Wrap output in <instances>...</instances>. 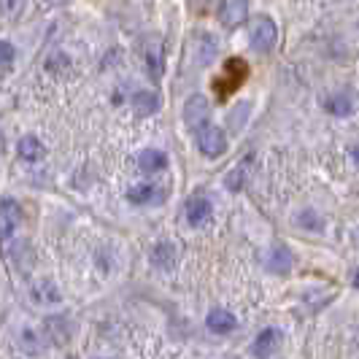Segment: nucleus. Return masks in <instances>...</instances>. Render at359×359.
I'll use <instances>...</instances> for the list:
<instances>
[{
	"label": "nucleus",
	"mask_w": 359,
	"mask_h": 359,
	"mask_svg": "<svg viewBox=\"0 0 359 359\" xmlns=\"http://www.w3.org/2000/svg\"><path fill=\"white\" fill-rule=\"evenodd\" d=\"M14 43L11 41H3L0 43V57H3V73H8L11 71V62H14Z\"/></svg>",
	"instance_id": "19"
},
{
	"label": "nucleus",
	"mask_w": 359,
	"mask_h": 359,
	"mask_svg": "<svg viewBox=\"0 0 359 359\" xmlns=\"http://www.w3.org/2000/svg\"><path fill=\"white\" fill-rule=\"evenodd\" d=\"M216 17H219V22H222L224 27L235 30V27H241V25L249 19V3H246V0H222Z\"/></svg>",
	"instance_id": "3"
},
{
	"label": "nucleus",
	"mask_w": 359,
	"mask_h": 359,
	"mask_svg": "<svg viewBox=\"0 0 359 359\" xmlns=\"http://www.w3.org/2000/svg\"><path fill=\"white\" fill-rule=\"evenodd\" d=\"M205 327L216 332V335H227V332H233L235 327H238V319H235V313L230 311H224V308H214L208 316H205Z\"/></svg>",
	"instance_id": "8"
},
{
	"label": "nucleus",
	"mask_w": 359,
	"mask_h": 359,
	"mask_svg": "<svg viewBox=\"0 0 359 359\" xmlns=\"http://www.w3.org/2000/svg\"><path fill=\"white\" fill-rule=\"evenodd\" d=\"M351 157H354V160H357V162H359V144H357V146H354V149H351Z\"/></svg>",
	"instance_id": "21"
},
{
	"label": "nucleus",
	"mask_w": 359,
	"mask_h": 359,
	"mask_svg": "<svg viewBox=\"0 0 359 359\" xmlns=\"http://www.w3.org/2000/svg\"><path fill=\"white\" fill-rule=\"evenodd\" d=\"M138 168L144 170V173H162L165 168H168V154L160 151V149H146L141 151V157H138Z\"/></svg>",
	"instance_id": "13"
},
{
	"label": "nucleus",
	"mask_w": 359,
	"mask_h": 359,
	"mask_svg": "<svg viewBox=\"0 0 359 359\" xmlns=\"http://www.w3.org/2000/svg\"><path fill=\"white\" fill-rule=\"evenodd\" d=\"M354 287L359 289V270H357V273H354Z\"/></svg>",
	"instance_id": "22"
},
{
	"label": "nucleus",
	"mask_w": 359,
	"mask_h": 359,
	"mask_svg": "<svg viewBox=\"0 0 359 359\" xmlns=\"http://www.w3.org/2000/svg\"><path fill=\"white\" fill-rule=\"evenodd\" d=\"M17 151L25 162H38L43 154H46V146L41 144L36 135H25V138H19Z\"/></svg>",
	"instance_id": "15"
},
{
	"label": "nucleus",
	"mask_w": 359,
	"mask_h": 359,
	"mask_svg": "<svg viewBox=\"0 0 359 359\" xmlns=\"http://www.w3.org/2000/svg\"><path fill=\"white\" fill-rule=\"evenodd\" d=\"M127 200L135 203V205H154L165 200V189H160L157 184L146 181V184H135L133 189H127Z\"/></svg>",
	"instance_id": "6"
},
{
	"label": "nucleus",
	"mask_w": 359,
	"mask_h": 359,
	"mask_svg": "<svg viewBox=\"0 0 359 359\" xmlns=\"http://www.w3.org/2000/svg\"><path fill=\"white\" fill-rule=\"evenodd\" d=\"M19 222H22V208H19V203L11 198H3V205H0V233H3L6 241L17 233Z\"/></svg>",
	"instance_id": "5"
},
{
	"label": "nucleus",
	"mask_w": 359,
	"mask_h": 359,
	"mask_svg": "<svg viewBox=\"0 0 359 359\" xmlns=\"http://www.w3.org/2000/svg\"><path fill=\"white\" fill-rule=\"evenodd\" d=\"M278 343H281V332H278L276 327H265V330H262V332L254 338V346H252L254 357H257V359L273 357V351L278 348Z\"/></svg>",
	"instance_id": "7"
},
{
	"label": "nucleus",
	"mask_w": 359,
	"mask_h": 359,
	"mask_svg": "<svg viewBox=\"0 0 359 359\" xmlns=\"http://www.w3.org/2000/svg\"><path fill=\"white\" fill-rule=\"evenodd\" d=\"M43 330H46V335H49L54 343H68L73 332L68 316H46V319H43Z\"/></svg>",
	"instance_id": "10"
},
{
	"label": "nucleus",
	"mask_w": 359,
	"mask_h": 359,
	"mask_svg": "<svg viewBox=\"0 0 359 359\" xmlns=\"http://www.w3.org/2000/svg\"><path fill=\"white\" fill-rule=\"evenodd\" d=\"M146 68L151 71L154 79L162 76V41L160 38H151V41H149V49H146Z\"/></svg>",
	"instance_id": "16"
},
{
	"label": "nucleus",
	"mask_w": 359,
	"mask_h": 359,
	"mask_svg": "<svg viewBox=\"0 0 359 359\" xmlns=\"http://www.w3.org/2000/svg\"><path fill=\"white\" fill-rule=\"evenodd\" d=\"M208 114H211V108H208V100H205L203 95H192V97L184 103V119H187V125L195 127V130L205 127Z\"/></svg>",
	"instance_id": "4"
},
{
	"label": "nucleus",
	"mask_w": 359,
	"mask_h": 359,
	"mask_svg": "<svg viewBox=\"0 0 359 359\" xmlns=\"http://www.w3.org/2000/svg\"><path fill=\"white\" fill-rule=\"evenodd\" d=\"M327 111L330 114H335V116H348L351 111H354V100H351V95H346V92H338V95H332L327 103Z\"/></svg>",
	"instance_id": "17"
},
{
	"label": "nucleus",
	"mask_w": 359,
	"mask_h": 359,
	"mask_svg": "<svg viewBox=\"0 0 359 359\" xmlns=\"http://www.w3.org/2000/svg\"><path fill=\"white\" fill-rule=\"evenodd\" d=\"M162 106L160 95L151 90H141L133 95V108H135V114H141V116H151V114H157Z\"/></svg>",
	"instance_id": "12"
},
{
	"label": "nucleus",
	"mask_w": 359,
	"mask_h": 359,
	"mask_svg": "<svg viewBox=\"0 0 359 359\" xmlns=\"http://www.w3.org/2000/svg\"><path fill=\"white\" fill-rule=\"evenodd\" d=\"M195 141H198V149L205 157H222L227 151V135H224L222 127H214V125L200 127Z\"/></svg>",
	"instance_id": "1"
},
{
	"label": "nucleus",
	"mask_w": 359,
	"mask_h": 359,
	"mask_svg": "<svg viewBox=\"0 0 359 359\" xmlns=\"http://www.w3.org/2000/svg\"><path fill=\"white\" fill-rule=\"evenodd\" d=\"M268 265L270 270H276V273H287L292 268V254H289L287 246H276L268 257Z\"/></svg>",
	"instance_id": "18"
},
{
	"label": "nucleus",
	"mask_w": 359,
	"mask_h": 359,
	"mask_svg": "<svg viewBox=\"0 0 359 359\" xmlns=\"http://www.w3.org/2000/svg\"><path fill=\"white\" fill-rule=\"evenodd\" d=\"M241 187H243V170H241V168H238V170H230V173H227V189H230V192H238Z\"/></svg>",
	"instance_id": "20"
},
{
	"label": "nucleus",
	"mask_w": 359,
	"mask_h": 359,
	"mask_svg": "<svg viewBox=\"0 0 359 359\" xmlns=\"http://www.w3.org/2000/svg\"><path fill=\"white\" fill-rule=\"evenodd\" d=\"M278 41V27L270 17H259L252 27V46L257 52H270Z\"/></svg>",
	"instance_id": "2"
},
{
	"label": "nucleus",
	"mask_w": 359,
	"mask_h": 359,
	"mask_svg": "<svg viewBox=\"0 0 359 359\" xmlns=\"http://www.w3.org/2000/svg\"><path fill=\"white\" fill-rule=\"evenodd\" d=\"M211 214H214V205L208 198H192L187 203V222L192 227H203L211 219Z\"/></svg>",
	"instance_id": "9"
},
{
	"label": "nucleus",
	"mask_w": 359,
	"mask_h": 359,
	"mask_svg": "<svg viewBox=\"0 0 359 359\" xmlns=\"http://www.w3.org/2000/svg\"><path fill=\"white\" fill-rule=\"evenodd\" d=\"M33 300L38 306H57V303H62V292L54 287L49 278H43L33 287Z\"/></svg>",
	"instance_id": "14"
},
{
	"label": "nucleus",
	"mask_w": 359,
	"mask_h": 359,
	"mask_svg": "<svg viewBox=\"0 0 359 359\" xmlns=\"http://www.w3.org/2000/svg\"><path fill=\"white\" fill-rule=\"evenodd\" d=\"M149 259H151V265L160 270H170L176 265V246L170 243V241H160V243H154V249L149 254Z\"/></svg>",
	"instance_id": "11"
}]
</instances>
